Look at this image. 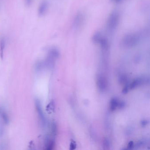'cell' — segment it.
<instances>
[{
    "label": "cell",
    "instance_id": "8fae6325",
    "mask_svg": "<svg viewBox=\"0 0 150 150\" xmlns=\"http://www.w3.org/2000/svg\"><path fill=\"white\" fill-rule=\"evenodd\" d=\"M0 113H1V117H2V119L4 120V121L5 122H8V117L7 116V115L4 112V111H0Z\"/></svg>",
    "mask_w": 150,
    "mask_h": 150
},
{
    "label": "cell",
    "instance_id": "52a82bcc",
    "mask_svg": "<svg viewBox=\"0 0 150 150\" xmlns=\"http://www.w3.org/2000/svg\"><path fill=\"white\" fill-rule=\"evenodd\" d=\"M102 38L103 35L102 33L100 31H97L93 34L92 41L94 44H98Z\"/></svg>",
    "mask_w": 150,
    "mask_h": 150
},
{
    "label": "cell",
    "instance_id": "5bb4252c",
    "mask_svg": "<svg viewBox=\"0 0 150 150\" xmlns=\"http://www.w3.org/2000/svg\"><path fill=\"white\" fill-rule=\"evenodd\" d=\"M122 1V0H111V1L115 3H120V2H121Z\"/></svg>",
    "mask_w": 150,
    "mask_h": 150
},
{
    "label": "cell",
    "instance_id": "30bf717a",
    "mask_svg": "<svg viewBox=\"0 0 150 150\" xmlns=\"http://www.w3.org/2000/svg\"><path fill=\"white\" fill-rule=\"evenodd\" d=\"M6 41L5 39L4 38H2L0 41V51H1V57H3V53L5 47Z\"/></svg>",
    "mask_w": 150,
    "mask_h": 150
},
{
    "label": "cell",
    "instance_id": "ba28073f",
    "mask_svg": "<svg viewBox=\"0 0 150 150\" xmlns=\"http://www.w3.org/2000/svg\"><path fill=\"white\" fill-rule=\"evenodd\" d=\"M122 105V103L118 102V101L116 99H114L111 101L110 108L111 111H114L119 106L120 107Z\"/></svg>",
    "mask_w": 150,
    "mask_h": 150
},
{
    "label": "cell",
    "instance_id": "7c38bea8",
    "mask_svg": "<svg viewBox=\"0 0 150 150\" xmlns=\"http://www.w3.org/2000/svg\"><path fill=\"white\" fill-rule=\"evenodd\" d=\"M33 0H25V3L27 6L29 7L32 5Z\"/></svg>",
    "mask_w": 150,
    "mask_h": 150
},
{
    "label": "cell",
    "instance_id": "4fadbf2b",
    "mask_svg": "<svg viewBox=\"0 0 150 150\" xmlns=\"http://www.w3.org/2000/svg\"><path fill=\"white\" fill-rule=\"evenodd\" d=\"M75 147H76V145H75V143H71V145H70V149H75Z\"/></svg>",
    "mask_w": 150,
    "mask_h": 150
},
{
    "label": "cell",
    "instance_id": "3957f363",
    "mask_svg": "<svg viewBox=\"0 0 150 150\" xmlns=\"http://www.w3.org/2000/svg\"><path fill=\"white\" fill-rule=\"evenodd\" d=\"M83 14L81 11L77 12L74 16L73 22V26L75 29H78L82 25L84 22Z\"/></svg>",
    "mask_w": 150,
    "mask_h": 150
},
{
    "label": "cell",
    "instance_id": "6da1fadb",
    "mask_svg": "<svg viewBox=\"0 0 150 150\" xmlns=\"http://www.w3.org/2000/svg\"><path fill=\"white\" fill-rule=\"evenodd\" d=\"M141 39V34L139 33H128L125 34L122 39L121 43L126 48H133L139 44Z\"/></svg>",
    "mask_w": 150,
    "mask_h": 150
},
{
    "label": "cell",
    "instance_id": "8992f818",
    "mask_svg": "<svg viewBox=\"0 0 150 150\" xmlns=\"http://www.w3.org/2000/svg\"><path fill=\"white\" fill-rule=\"evenodd\" d=\"M98 44L101 46V49L103 52H107L110 48V44L108 40L103 37L99 41Z\"/></svg>",
    "mask_w": 150,
    "mask_h": 150
},
{
    "label": "cell",
    "instance_id": "9c48e42d",
    "mask_svg": "<svg viewBox=\"0 0 150 150\" xmlns=\"http://www.w3.org/2000/svg\"><path fill=\"white\" fill-rule=\"evenodd\" d=\"M98 85L101 89H104L106 87V82L103 77H99L98 80Z\"/></svg>",
    "mask_w": 150,
    "mask_h": 150
},
{
    "label": "cell",
    "instance_id": "5b68a950",
    "mask_svg": "<svg viewBox=\"0 0 150 150\" xmlns=\"http://www.w3.org/2000/svg\"><path fill=\"white\" fill-rule=\"evenodd\" d=\"M49 7V3L47 1H42L38 9V14L40 16H43L46 14Z\"/></svg>",
    "mask_w": 150,
    "mask_h": 150
},
{
    "label": "cell",
    "instance_id": "7a4b0ae2",
    "mask_svg": "<svg viewBox=\"0 0 150 150\" xmlns=\"http://www.w3.org/2000/svg\"><path fill=\"white\" fill-rule=\"evenodd\" d=\"M120 13L117 11H112L110 13L106 23L107 30L109 32H114L118 28L120 23Z\"/></svg>",
    "mask_w": 150,
    "mask_h": 150
},
{
    "label": "cell",
    "instance_id": "277c9868",
    "mask_svg": "<svg viewBox=\"0 0 150 150\" xmlns=\"http://www.w3.org/2000/svg\"><path fill=\"white\" fill-rule=\"evenodd\" d=\"M35 105L40 121H41L42 125L45 126L46 125V119H45V115H44L43 112L42 111L40 102L38 99H36L35 101Z\"/></svg>",
    "mask_w": 150,
    "mask_h": 150
}]
</instances>
